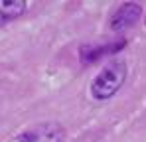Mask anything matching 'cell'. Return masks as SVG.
Masks as SVG:
<instances>
[{"instance_id":"cell-1","label":"cell","mask_w":146,"mask_h":142,"mask_svg":"<svg viewBox=\"0 0 146 142\" xmlns=\"http://www.w3.org/2000/svg\"><path fill=\"white\" fill-rule=\"evenodd\" d=\"M126 73H128V69H126V63L124 61H119V59L109 61L95 75V79L91 83V95H93V99H97V101L111 99L124 85Z\"/></svg>"},{"instance_id":"cell-2","label":"cell","mask_w":146,"mask_h":142,"mask_svg":"<svg viewBox=\"0 0 146 142\" xmlns=\"http://www.w3.org/2000/svg\"><path fill=\"white\" fill-rule=\"evenodd\" d=\"M65 130L57 122H42L20 134V142H63Z\"/></svg>"},{"instance_id":"cell-3","label":"cell","mask_w":146,"mask_h":142,"mask_svg":"<svg viewBox=\"0 0 146 142\" xmlns=\"http://www.w3.org/2000/svg\"><path fill=\"white\" fill-rule=\"evenodd\" d=\"M140 14H142L140 4H136V2H124L122 6H119L115 10V14L111 16V28L115 32L128 30L130 26H134V24L140 20Z\"/></svg>"},{"instance_id":"cell-4","label":"cell","mask_w":146,"mask_h":142,"mask_svg":"<svg viewBox=\"0 0 146 142\" xmlns=\"http://www.w3.org/2000/svg\"><path fill=\"white\" fill-rule=\"evenodd\" d=\"M126 46V42L124 40H119V42H115V44H109V46H85L81 49V59L85 61V63H91V61H97L99 57H103V55H111V53H115V51H119L122 47Z\"/></svg>"},{"instance_id":"cell-5","label":"cell","mask_w":146,"mask_h":142,"mask_svg":"<svg viewBox=\"0 0 146 142\" xmlns=\"http://www.w3.org/2000/svg\"><path fill=\"white\" fill-rule=\"evenodd\" d=\"M26 12L24 0H0V26L16 20Z\"/></svg>"}]
</instances>
